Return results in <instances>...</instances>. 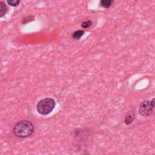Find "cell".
I'll return each mask as SVG.
<instances>
[{
  "label": "cell",
  "instance_id": "cell-1",
  "mask_svg": "<svg viewBox=\"0 0 155 155\" xmlns=\"http://www.w3.org/2000/svg\"><path fill=\"white\" fill-rule=\"evenodd\" d=\"M34 131L33 124L28 120H21L15 124L13 133L15 136L19 137H26L30 136Z\"/></svg>",
  "mask_w": 155,
  "mask_h": 155
},
{
  "label": "cell",
  "instance_id": "cell-2",
  "mask_svg": "<svg viewBox=\"0 0 155 155\" xmlns=\"http://www.w3.org/2000/svg\"><path fill=\"white\" fill-rule=\"evenodd\" d=\"M55 106V102L51 98H45L40 101L37 105V110L42 115L50 113Z\"/></svg>",
  "mask_w": 155,
  "mask_h": 155
},
{
  "label": "cell",
  "instance_id": "cell-3",
  "mask_svg": "<svg viewBox=\"0 0 155 155\" xmlns=\"http://www.w3.org/2000/svg\"><path fill=\"white\" fill-rule=\"evenodd\" d=\"M153 110V107L151 105L150 101H145L140 103L139 109V113L143 116H147L150 115Z\"/></svg>",
  "mask_w": 155,
  "mask_h": 155
},
{
  "label": "cell",
  "instance_id": "cell-4",
  "mask_svg": "<svg viewBox=\"0 0 155 155\" xmlns=\"http://www.w3.org/2000/svg\"><path fill=\"white\" fill-rule=\"evenodd\" d=\"M134 119V114L133 111H130L126 115L125 119V122L127 125L130 124Z\"/></svg>",
  "mask_w": 155,
  "mask_h": 155
},
{
  "label": "cell",
  "instance_id": "cell-5",
  "mask_svg": "<svg viewBox=\"0 0 155 155\" xmlns=\"http://www.w3.org/2000/svg\"><path fill=\"white\" fill-rule=\"evenodd\" d=\"M7 12V7L4 2L0 1V18L5 16Z\"/></svg>",
  "mask_w": 155,
  "mask_h": 155
},
{
  "label": "cell",
  "instance_id": "cell-6",
  "mask_svg": "<svg viewBox=\"0 0 155 155\" xmlns=\"http://www.w3.org/2000/svg\"><path fill=\"white\" fill-rule=\"evenodd\" d=\"M84 33V31L83 30H77L72 34V37L75 39H79L82 36Z\"/></svg>",
  "mask_w": 155,
  "mask_h": 155
},
{
  "label": "cell",
  "instance_id": "cell-7",
  "mask_svg": "<svg viewBox=\"0 0 155 155\" xmlns=\"http://www.w3.org/2000/svg\"><path fill=\"white\" fill-rule=\"evenodd\" d=\"M113 3V1L111 0H102L100 2L101 6L104 7V8H108Z\"/></svg>",
  "mask_w": 155,
  "mask_h": 155
},
{
  "label": "cell",
  "instance_id": "cell-8",
  "mask_svg": "<svg viewBox=\"0 0 155 155\" xmlns=\"http://www.w3.org/2000/svg\"><path fill=\"white\" fill-rule=\"evenodd\" d=\"M92 25V22L91 21H85L83 22L82 23L81 27L83 28H88L89 27H90Z\"/></svg>",
  "mask_w": 155,
  "mask_h": 155
},
{
  "label": "cell",
  "instance_id": "cell-9",
  "mask_svg": "<svg viewBox=\"0 0 155 155\" xmlns=\"http://www.w3.org/2000/svg\"><path fill=\"white\" fill-rule=\"evenodd\" d=\"M7 2L9 5H12V6H17V5L19 4L20 1H19L10 0V1H7Z\"/></svg>",
  "mask_w": 155,
  "mask_h": 155
},
{
  "label": "cell",
  "instance_id": "cell-10",
  "mask_svg": "<svg viewBox=\"0 0 155 155\" xmlns=\"http://www.w3.org/2000/svg\"><path fill=\"white\" fill-rule=\"evenodd\" d=\"M33 19H34V17L32 16H30L26 17V18H25L22 20V24H26V23H27V22H30V21H32Z\"/></svg>",
  "mask_w": 155,
  "mask_h": 155
},
{
  "label": "cell",
  "instance_id": "cell-11",
  "mask_svg": "<svg viewBox=\"0 0 155 155\" xmlns=\"http://www.w3.org/2000/svg\"><path fill=\"white\" fill-rule=\"evenodd\" d=\"M154 101H155V99H154V98H153V99H152V101H150L151 105V106H152V107H153H153H154Z\"/></svg>",
  "mask_w": 155,
  "mask_h": 155
}]
</instances>
